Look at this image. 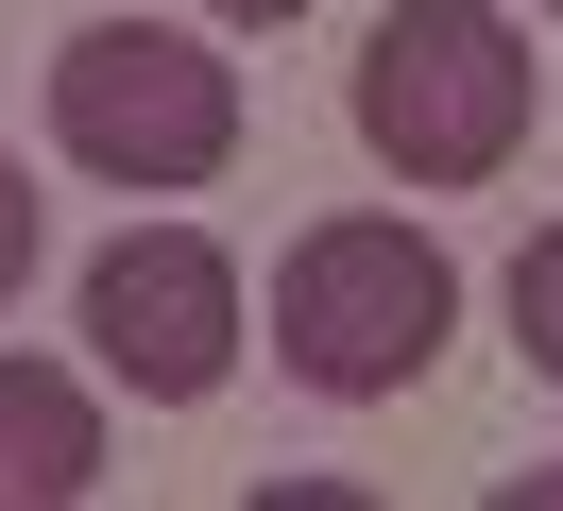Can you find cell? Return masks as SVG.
<instances>
[{
    "label": "cell",
    "mask_w": 563,
    "mask_h": 511,
    "mask_svg": "<svg viewBox=\"0 0 563 511\" xmlns=\"http://www.w3.org/2000/svg\"><path fill=\"white\" fill-rule=\"evenodd\" d=\"M103 495V392L69 358H0V511H69Z\"/></svg>",
    "instance_id": "obj_5"
},
{
    "label": "cell",
    "mask_w": 563,
    "mask_h": 511,
    "mask_svg": "<svg viewBox=\"0 0 563 511\" xmlns=\"http://www.w3.org/2000/svg\"><path fill=\"white\" fill-rule=\"evenodd\" d=\"M547 495H563V460H547V477H512V495H495V511H547Z\"/></svg>",
    "instance_id": "obj_9"
},
{
    "label": "cell",
    "mask_w": 563,
    "mask_h": 511,
    "mask_svg": "<svg viewBox=\"0 0 563 511\" xmlns=\"http://www.w3.org/2000/svg\"><path fill=\"white\" fill-rule=\"evenodd\" d=\"M52 154L86 188H222L240 170V68L172 18H86L52 52Z\"/></svg>",
    "instance_id": "obj_3"
},
{
    "label": "cell",
    "mask_w": 563,
    "mask_h": 511,
    "mask_svg": "<svg viewBox=\"0 0 563 511\" xmlns=\"http://www.w3.org/2000/svg\"><path fill=\"white\" fill-rule=\"evenodd\" d=\"M512 341H529V375L563 392V222H547V238L512 256Z\"/></svg>",
    "instance_id": "obj_6"
},
{
    "label": "cell",
    "mask_w": 563,
    "mask_h": 511,
    "mask_svg": "<svg viewBox=\"0 0 563 511\" xmlns=\"http://www.w3.org/2000/svg\"><path fill=\"white\" fill-rule=\"evenodd\" d=\"M35 238H52V204H35V170L0 154V307H18V273H35Z\"/></svg>",
    "instance_id": "obj_7"
},
{
    "label": "cell",
    "mask_w": 563,
    "mask_h": 511,
    "mask_svg": "<svg viewBox=\"0 0 563 511\" xmlns=\"http://www.w3.org/2000/svg\"><path fill=\"white\" fill-rule=\"evenodd\" d=\"M240 256H222L206 222H120L103 256H86V358L120 375L137 409H206L222 375H240Z\"/></svg>",
    "instance_id": "obj_4"
},
{
    "label": "cell",
    "mask_w": 563,
    "mask_h": 511,
    "mask_svg": "<svg viewBox=\"0 0 563 511\" xmlns=\"http://www.w3.org/2000/svg\"><path fill=\"white\" fill-rule=\"evenodd\" d=\"M547 120V68L495 0H393L358 34V154L393 188H495Z\"/></svg>",
    "instance_id": "obj_2"
},
{
    "label": "cell",
    "mask_w": 563,
    "mask_h": 511,
    "mask_svg": "<svg viewBox=\"0 0 563 511\" xmlns=\"http://www.w3.org/2000/svg\"><path fill=\"white\" fill-rule=\"evenodd\" d=\"M547 18H563V0H547Z\"/></svg>",
    "instance_id": "obj_10"
},
{
    "label": "cell",
    "mask_w": 563,
    "mask_h": 511,
    "mask_svg": "<svg viewBox=\"0 0 563 511\" xmlns=\"http://www.w3.org/2000/svg\"><path fill=\"white\" fill-rule=\"evenodd\" d=\"M206 18H222V34H290L308 0H206Z\"/></svg>",
    "instance_id": "obj_8"
},
{
    "label": "cell",
    "mask_w": 563,
    "mask_h": 511,
    "mask_svg": "<svg viewBox=\"0 0 563 511\" xmlns=\"http://www.w3.org/2000/svg\"><path fill=\"white\" fill-rule=\"evenodd\" d=\"M444 324H461V256L427 222H308L274 256V375L290 392H324V409H393V392H427V358H444Z\"/></svg>",
    "instance_id": "obj_1"
}]
</instances>
